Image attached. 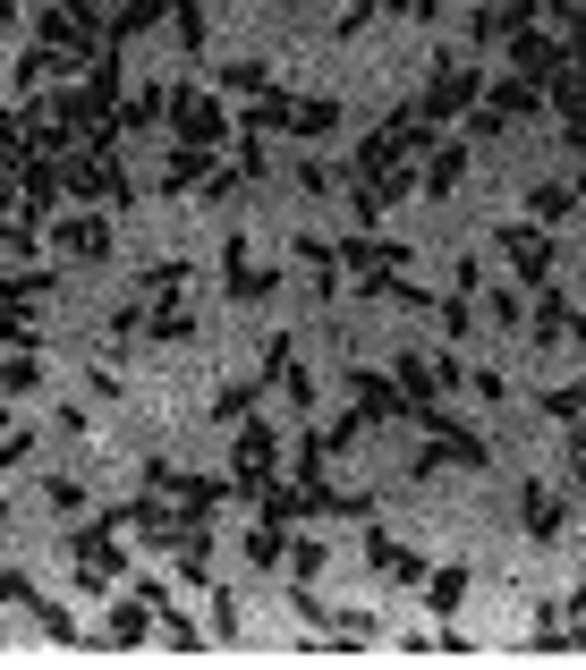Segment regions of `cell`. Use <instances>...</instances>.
Wrapping results in <instances>:
<instances>
[{
  "mask_svg": "<svg viewBox=\"0 0 586 670\" xmlns=\"http://www.w3.org/2000/svg\"><path fill=\"white\" fill-rule=\"evenodd\" d=\"M502 255L519 263V281H527V288L553 281V247H544V229H502Z\"/></svg>",
  "mask_w": 586,
  "mask_h": 670,
  "instance_id": "obj_1",
  "label": "cell"
},
{
  "mask_svg": "<svg viewBox=\"0 0 586 670\" xmlns=\"http://www.w3.org/2000/svg\"><path fill=\"white\" fill-rule=\"evenodd\" d=\"M365 552H374V569H383V577H417V560H408V552H399L391 535H374Z\"/></svg>",
  "mask_w": 586,
  "mask_h": 670,
  "instance_id": "obj_14",
  "label": "cell"
},
{
  "mask_svg": "<svg viewBox=\"0 0 586 670\" xmlns=\"http://www.w3.org/2000/svg\"><path fill=\"white\" fill-rule=\"evenodd\" d=\"M0 603H26V611H34V603H43V594H34V586H26V577H18V569H0Z\"/></svg>",
  "mask_w": 586,
  "mask_h": 670,
  "instance_id": "obj_21",
  "label": "cell"
},
{
  "mask_svg": "<svg viewBox=\"0 0 586 670\" xmlns=\"http://www.w3.org/2000/svg\"><path fill=\"white\" fill-rule=\"evenodd\" d=\"M52 510H86V484H77V476H52Z\"/></svg>",
  "mask_w": 586,
  "mask_h": 670,
  "instance_id": "obj_22",
  "label": "cell"
},
{
  "mask_svg": "<svg viewBox=\"0 0 586 670\" xmlns=\"http://www.w3.org/2000/svg\"><path fill=\"white\" fill-rule=\"evenodd\" d=\"M34 154H43V145H34V136H18V120H0V161H9V170H26Z\"/></svg>",
  "mask_w": 586,
  "mask_h": 670,
  "instance_id": "obj_13",
  "label": "cell"
},
{
  "mask_svg": "<svg viewBox=\"0 0 586 670\" xmlns=\"http://www.w3.org/2000/svg\"><path fill=\"white\" fill-rule=\"evenodd\" d=\"M222 86H229V94H263V86H272V77H263L256 60H238V68H222Z\"/></svg>",
  "mask_w": 586,
  "mask_h": 670,
  "instance_id": "obj_18",
  "label": "cell"
},
{
  "mask_svg": "<svg viewBox=\"0 0 586 670\" xmlns=\"http://www.w3.org/2000/svg\"><path fill=\"white\" fill-rule=\"evenodd\" d=\"M247 560H256V569H272V560H290V535H281V518H263L256 535H247Z\"/></svg>",
  "mask_w": 586,
  "mask_h": 670,
  "instance_id": "obj_7",
  "label": "cell"
},
{
  "mask_svg": "<svg viewBox=\"0 0 586 670\" xmlns=\"http://www.w3.org/2000/svg\"><path fill=\"white\" fill-rule=\"evenodd\" d=\"M18 9H26V0H0V26H18Z\"/></svg>",
  "mask_w": 586,
  "mask_h": 670,
  "instance_id": "obj_23",
  "label": "cell"
},
{
  "mask_svg": "<svg viewBox=\"0 0 586 670\" xmlns=\"http://www.w3.org/2000/svg\"><path fill=\"white\" fill-rule=\"evenodd\" d=\"M9 204H18V195H9V179H0V213H9Z\"/></svg>",
  "mask_w": 586,
  "mask_h": 670,
  "instance_id": "obj_24",
  "label": "cell"
},
{
  "mask_svg": "<svg viewBox=\"0 0 586 670\" xmlns=\"http://www.w3.org/2000/svg\"><path fill=\"white\" fill-rule=\"evenodd\" d=\"M349 390H358L365 424H391V416H408V408H399V399H391V383H383V374H365V365H358V374H349Z\"/></svg>",
  "mask_w": 586,
  "mask_h": 670,
  "instance_id": "obj_4",
  "label": "cell"
},
{
  "mask_svg": "<svg viewBox=\"0 0 586 670\" xmlns=\"http://www.w3.org/2000/svg\"><path fill=\"white\" fill-rule=\"evenodd\" d=\"M145 331H154V340H188V315H179V306H170V297H162V306H154V322H145Z\"/></svg>",
  "mask_w": 586,
  "mask_h": 670,
  "instance_id": "obj_19",
  "label": "cell"
},
{
  "mask_svg": "<svg viewBox=\"0 0 586 670\" xmlns=\"http://www.w3.org/2000/svg\"><path fill=\"white\" fill-rule=\"evenodd\" d=\"M502 111L527 120V111H536V86H527V77H502V86H493V120H502Z\"/></svg>",
  "mask_w": 586,
  "mask_h": 670,
  "instance_id": "obj_9",
  "label": "cell"
},
{
  "mask_svg": "<svg viewBox=\"0 0 586 670\" xmlns=\"http://www.w3.org/2000/svg\"><path fill=\"white\" fill-rule=\"evenodd\" d=\"M467 94H476V68H442V77L425 86V111H417V120H451Z\"/></svg>",
  "mask_w": 586,
  "mask_h": 670,
  "instance_id": "obj_3",
  "label": "cell"
},
{
  "mask_svg": "<svg viewBox=\"0 0 586 670\" xmlns=\"http://www.w3.org/2000/svg\"><path fill=\"white\" fill-rule=\"evenodd\" d=\"M60 255L68 263H102L111 255V229H102L94 213H77V222H60Z\"/></svg>",
  "mask_w": 586,
  "mask_h": 670,
  "instance_id": "obj_2",
  "label": "cell"
},
{
  "mask_svg": "<svg viewBox=\"0 0 586 670\" xmlns=\"http://www.w3.org/2000/svg\"><path fill=\"white\" fill-rule=\"evenodd\" d=\"M68 188H77V195H111V204L128 195V188H120V170H111V161H68Z\"/></svg>",
  "mask_w": 586,
  "mask_h": 670,
  "instance_id": "obj_5",
  "label": "cell"
},
{
  "mask_svg": "<svg viewBox=\"0 0 586 670\" xmlns=\"http://www.w3.org/2000/svg\"><path fill=\"white\" fill-rule=\"evenodd\" d=\"M459 170H467V145H442V154L425 161V188H433V195H451V188H459Z\"/></svg>",
  "mask_w": 586,
  "mask_h": 670,
  "instance_id": "obj_8",
  "label": "cell"
},
{
  "mask_svg": "<svg viewBox=\"0 0 586 670\" xmlns=\"http://www.w3.org/2000/svg\"><path fill=\"white\" fill-rule=\"evenodd\" d=\"M247 408H256V383H229V390H222V408H213V416H222V424H247Z\"/></svg>",
  "mask_w": 586,
  "mask_h": 670,
  "instance_id": "obj_17",
  "label": "cell"
},
{
  "mask_svg": "<svg viewBox=\"0 0 586 670\" xmlns=\"http://www.w3.org/2000/svg\"><path fill=\"white\" fill-rule=\"evenodd\" d=\"M527 526H536L544 543L561 535V492H553V484H527Z\"/></svg>",
  "mask_w": 586,
  "mask_h": 670,
  "instance_id": "obj_6",
  "label": "cell"
},
{
  "mask_svg": "<svg viewBox=\"0 0 586 670\" xmlns=\"http://www.w3.org/2000/svg\"><path fill=\"white\" fill-rule=\"evenodd\" d=\"M281 399L306 416V408H315V374H306V365H290V374H281Z\"/></svg>",
  "mask_w": 586,
  "mask_h": 670,
  "instance_id": "obj_16",
  "label": "cell"
},
{
  "mask_svg": "<svg viewBox=\"0 0 586 670\" xmlns=\"http://www.w3.org/2000/svg\"><path fill=\"white\" fill-rule=\"evenodd\" d=\"M34 383H43V365H34V356H9V365H0V390H9V399H26Z\"/></svg>",
  "mask_w": 586,
  "mask_h": 670,
  "instance_id": "obj_12",
  "label": "cell"
},
{
  "mask_svg": "<svg viewBox=\"0 0 586 670\" xmlns=\"http://www.w3.org/2000/svg\"><path fill=\"white\" fill-rule=\"evenodd\" d=\"M331 120H340L331 102H297V111H290V128H331Z\"/></svg>",
  "mask_w": 586,
  "mask_h": 670,
  "instance_id": "obj_20",
  "label": "cell"
},
{
  "mask_svg": "<svg viewBox=\"0 0 586 670\" xmlns=\"http://www.w3.org/2000/svg\"><path fill=\"white\" fill-rule=\"evenodd\" d=\"M527 204H536V229H561V222H570V188H536Z\"/></svg>",
  "mask_w": 586,
  "mask_h": 670,
  "instance_id": "obj_11",
  "label": "cell"
},
{
  "mask_svg": "<svg viewBox=\"0 0 586 670\" xmlns=\"http://www.w3.org/2000/svg\"><path fill=\"white\" fill-rule=\"evenodd\" d=\"M544 416H561V424H578V416H586V383H570V390H544Z\"/></svg>",
  "mask_w": 586,
  "mask_h": 670,
  "instance_id": "obj_15",
  "label": "cell"
},
{
  "mask_svg": "<svg viewBox=\"0 0 586 670\" xmlns=\"http://www.w3.org/2000/svg\"><path fill=\"white\" fill-rule=\"evenodd\" d=\"M0 518H9V501H0Z\"/></svg>",
  "mask_w": 586,
  "mask_h": 670,
  "instance_id": "obj_25",
  "label": "cell"
},
{
  "mask_svg": "<svg viewBox=\"0 0 586 670\" xmlns=\"http://www.w3.org/2000/svg\"><path fill=\"white\" fill-rule=\"evenodd\" d=\"M459 594H467V569H442V577H425V603H433V611H459Z\"/></svg>",
  "mask_w": 586,
  "mask_h": 670,
  "instance_id": "obj_10",
  "label": "cell"
}]
</instances>
